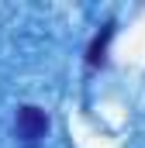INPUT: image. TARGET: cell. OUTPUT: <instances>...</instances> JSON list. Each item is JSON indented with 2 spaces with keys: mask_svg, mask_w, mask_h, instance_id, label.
<instances>
[{
  "mask_svg": "<svg viewBox=\"0 0 145 148\" xmlns=\"http://www.w3.org/2000/svg\"><path fill=\"white\" fill-rule=\"evenodd\" d=\"M45 131H48V117H45V110H38V107H21V110H17V117H14V134H17L24 145L41 141Z\"/></svg>",
  "mask_w": 145,
  "mask_h": 148,
  "instance_id": "1",
  "label": "cell"
},
{
  "mask_svg": "<svg viewBox=\"0 0 145 148\" xmlns=\"http://www.w3.org/2000/svg\"><path fill=\"white\" fill-rule=\"evenodd\" d=\"M107 38H110V28L104 31V35L97 38L93 45H90V66H100L104 62V48H107Z\"/></svg>",
  "mask_w": 145,
  "mask_h": 148,
  "instance_id": "2",
  "label": "cell"
}]
</instances>
